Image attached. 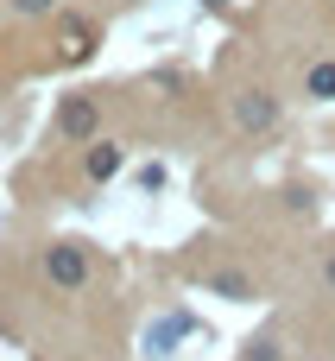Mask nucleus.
I'll use <instances>...</instances> for the list:
<instances>
[{
  "mask_svg": "<svg viewBox=\"0 0 335 361\" xmlns=\"http://www.w3.org/2000/svg\"><path fill=\"white\" fill-rule=\"evenodd\" d=\"M95 51V38H89V25H70V38H63V63H82Z\"/></svg>",
  "mask_w": 335,
  "mask_h": 361,
  "instance_id": "6e6552de",
  "label": "nucleus"
},
{
  "mask_svg": "<svg viewBox=\"0 0 335 361\" xmlns=\"http://www.w3.org/2000/svg\"><path fill=\"white\" fill-rule=\"evenodd\" d=\"M57 133L76 140V146L101 140V95H63L57 102Z\"/></svg>",
  "mask_w": 335,
  "mask_h": 361,
  "instance_id": "f257e3e1",
  "label": "nucleus"
},
{
  "mask_svg": "<svg viewBox=\"0 0 335 361\" xmlns=\"http://www.w3.org/2000/svg\"><path fill=\"white\" fill-rule=\"evenodd\" d=\"M44 279L63 286V292H76V286L89 279V247H82V241H57V247L44 254Z\"/></svg>",
  "mask_w": 335,
  "mask_h": 361,
  "instance_id": "f03ea898",
  "label": "nucleus"
},
{
  "mask_svg": "<svg viewBox=\"0 0 335 361\" xmlns=\"http://www.w3.org/2000/svg\"><path fill=\"white\" fill-rule=\"evenodd\" d=\"M247 361H279V343H253V349H247Z\"/></svg>",
  "mask_w": 335,
  "mask_h": 361,
  "instance_id": "9b49d317",
  "label": "nucleus"
},
{
  "mask_svg": "<svg viewBox=\"0 0 335 361\" xmlns=\"http://www.w3.org/2000/svg\"><path fill=\"white\" fill-rule=\"evenodd\" d=\"M13 13H25V19H44V13H57V0H13Z\"/></svg>",
  "mask_w": 335,
  "mask_h": 361,
  "instance_id": "9d476101",
  "label": "nucleus"
},
{
  "mask_svg": "<svg viewBox=\"0 0 335 361\" xmlns=\"http://www.w3.org/2000/svg\"><path fill=\"white\" fill-rule=\"evenodd\" d=\"M304 95H317V102H335V63H329V57L304 70Z\"/></svg>",
  "mask_w": 335,
  "mask_h": 361,
  "instance_id": "423d86ee",
  "label": "nucleus"
},
{
  "mask_svg": "<svg viewBox=\"0 0 335 361\" xmlns=\"http://www.w3.org/2000/svg\"><path fill=\"white\" fill-rule=\"evenodd\" d=\"M203 6H228V0H203Z\"/></svg>",
  "mask_w": 335,
  "mask_h": 361,
  "instance_id": "ddd939ff",
  "label": "nucleus"
},
{
  "mask_svg": "<svg viewBox=\"0 0 335 361\" xmlns=\"http://www.w3.org/2000/svg\"><path fill=\"white\" fill-rule=\"evenodd\" d=\"M234 121H241L247 133H266V127L279 121V102H272L266 89H241V95H234Z\"/></svg>",
  "mask_w": 335,
  "mask_h": 361,
  "instance_id": "7ed1b4c3",
  "label": "nucleus"
},
{
  "mask_svg": "<svg viewBox=\"0 0 335 361\" xmlns=\"http://www.w3.org/2000/svg\"><path fill=\"white\" fill-rule=\"evenodd\" d=\"M139 190H165V165H158V159L139 165Z\"/></svg>",
  "mask_w": 335,
  "mask_h": 361,
  "instance_id": "1a4fd4ad",
  "label": "nucleus"
},
{
  "mask_svg": "<svg viewBox=\"0 0 335 361\" xmlns=\"http://www.w3.org/2000/svg\"><path fill=\"white\" fill-rule=\"evenodd\" d=\"M177 336H190V317H184V311L146 330V355H171V343H177Z\"/></svg>",
  "mask_w": 335,
  "mask_h": 361,
  "instance_id": "39448f33",
  "label": "nucleus"
},
{
  "mask_svg": "<svg viewBox=\"0 0 335 361\" xmlns=\"http://www.w3.org/2000/svg\"><path fill=\"white\" fill-rule=\"evenodd\" d=\"M209 292H215V298H253V279H241V273H215Z\"/></svg>",
  "mask_w": 335,
  "mask_h": 361,
  "instance_id": "0eeeda50",
  "label": "nucleus"
},
{
  "mask_svg": "<svg viewBox=\"0 0 335 361\" xmlns=\"http://www.w3.org/2000/svg\"><path fill=\"white\" fill-rule=\"evenodd\" d=\"M120 165H127V152H120L114 140H89V159H82V171H89L95 184H108V178H120Z\"/></svg>",
  "mask_w": 335,
  "mask_h": 361,
  "instance_id": "20e7f679",
  "label": "nucleus"
},
{
  "mask_svg": "<svg viewBox=\"0 0 335 361\" xmlns=\"http://www.w3.org/2000/svg\"><path fill=\"white\" fill-rule=\"evenodd\" d=\"M323 279H329V292H335V260H329V267H323Z\"/></svg>",
  "mask_w": 335,
  "mask_h": 361,
  "instance_id": "f8f14e48",
  "label": "nucleus"
}]
</instances>
